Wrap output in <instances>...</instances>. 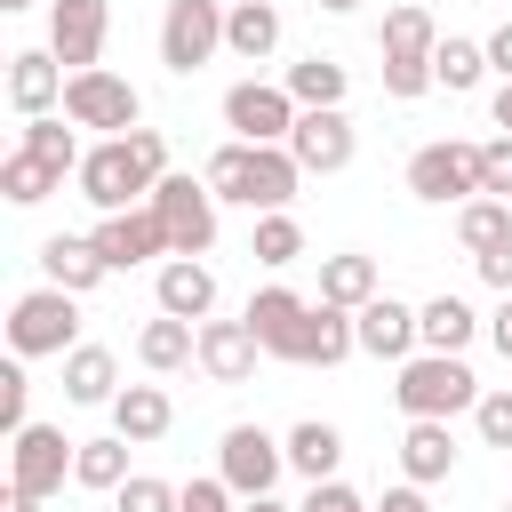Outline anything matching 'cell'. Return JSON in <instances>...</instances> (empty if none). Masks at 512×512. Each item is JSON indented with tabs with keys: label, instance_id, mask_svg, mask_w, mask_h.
I'll use <instances>...</instances> for the list:
<instances>
[{
	"label": "cell",
	"instance_id": "6da1fadb",
	"mask_svg": "<svg viewBox=\"0 0 512 512\" xmlns=\"http://www.w3.org/2000/svg\"><path fill=\"white\" fill-rule=\"evenodd\" d=\"M200 184L216 192V200H240V208H288L296 200V184H304V168H296V152L288 144H216L208 152V168H200Z\"/></svg>",
	"mask_w": 512,
	"mask_h": 512
},
{
	"label": "cell",
	"instance_id": "7a4b0ae2",
	"mask_svg": "<svg viewBox=\"0 0 512 512\" xmlns=\"http://www.w3.org/2000/svg\"><path fill=\"white\" fill-rule=\"evenodd\" d=\"M392 400H400V416L408 424H448L456 408H480V376L464 368V352H416V360H400V384H392Z\"/></svg>",
	"mask_w": 512,
	"mask_h": 512
},
{
	"label": "cell",
	"instance_id": "3957f363",
	"mask_svg": "<svg viewBox=\"0 0 512 512\" xmlns=\"http://www.w3.org/2000/svg\"><path fill=\"white\" fill-rule=\"evenodd\" d=\"M8 344H16V360L80 352V296L72 288H24L8 312Z\"/></svg>",
	"mask_w": 512,
	"mask_h": 512
},
{
	"label": "cell",
	"instance_id": "277c9868",
	"mask_svg": "<svg viewBox=\"0 0 512 512\" xmlns=\"http://www.w3.org/2000/svg\"><path fill=\"white\" fill-rule=\"evenodd\" d=\"M408 192L416 200H432V208H464V200H480V144H464V136H440V144H416L408 152Z\"/></svg>",
	"mask_w": 512,
	"mask_h": 512
},
{
	"label": "cell",
	"instance_id": "5b68a950",
	"mask_svg": "<svg viewBox=\"0 0 512 512\" xmlns=\"http://www.w3.org/2000/svg\"><path fill=\"white\" fill-rule=\"evenodd\" d=\"M144 208L160 216L168 256H208V248H216V192H208V184H192V176H160Z\"/></svg>",
	"mask_w": 512,
	"mask_h": 512
},
{
	"label": "cell",
	"instance_id": "8992f818",
	"mask_svg": "<svg viewBox=\"0 0 512 512\" xmlns=\"http://www.w3.org/2000/svg\"><path fill=\"white\" fill-rule=\"evenodd\" d=\"M64 120L72 128H104V136H136V120H144V96L120 80V72H72L64 80Z\"/></svg>",
	"mask_w": 512,
	"mask_h": 512
},
{
	"label": "cell",
	"instance_id": "52a82bcc",
	"mask_svg": "<svg viewBox=\"0 0 512 512\" xmlns=\"http://www.w3.org/2000/svg\"><path fill=\"white\" fill-rule=\"evenodd\" d=\"M312 312H320V304H304L296 288H256L240 320H248V336H256L272 360H296V368H312Z\"/></svg>",
	"mask_w": 512,
	"mask_h": 512
},
{
	"label": "cell",
	"instance_id": "ba28073f",
	"mask_svg": "<svg viewBox=\"0 0 512 512\" xmlns=\"http://www.w3.org/2000/svg\"><path fill=\"white\" fill-rule=\"evenodd\" d=\"M152 184H160V176L136 160V144H128V136H104V144L80 160V200H96L104 216H120L128 200H152Z\"/></svg>",
	"mask_w": 512,
	"mask_h": 512
},
{
	"label": "cell",
	"instance_id": "9c48e42d",
	"mask_svg": "<svg viewBox=\"0 0 512 512\" xmlns=\"http://www.w3.org/2000/svg\"><path fill=\"white\" fill-rule=\"evenodd\" d=\"M224 16H232L224 0H168V16H160V64L192 80L224 48Z\"/></svg>",
	"mask_w": 512,
	"mask_h": 512
},
{
	"label": "cell",
	"instance_id": "30bf717a",
	"mask_svg": "<svg viewBox=\"0 0 512 512\" xmlns=\"http://www.w3.org/2000/svg\"><path fill=\"white\" fill-rule=\"evenodd\" d=\"M280 464H288V440H272L264 424H232L224 448H216V480H224L240 504H248V496H272Z\"/></svg>",
	"mask_w": 512,
	"mask_h": 512
},
{
	"label": "cell",
	"instance_id": "8fae6325",
	"mask_svg": "<svg viewBox=\"0 0 512 512\" xmlns=\"http://www.w3.org/2000/svg\"><path fill=\"white\" fill-rule=\"evenodd\" d=\"M296 96L288 88H272V80H240V88H224V128L240 136V144H288V128H296Z\"/></svg>",
	"mask_w": 512,
	"mask_h": 512
},
{
	"label": "cell",
	"instance_id": "7c38bea8",
	"mask_svg": "<svg viewBox=\"0 0 512 512\" xmlns=\"http://www.w3.org/2000/svg\"><path fill=\"white\" fill-rule=\"evenodd\" d=\"M72 456H80V440H64L56 424H24V432L8 440V488L56 496V488H64V472H72Z\"/></svg>",
	"mask_w": 512,
	"mask_h": 512
},
{
	"label": "cell",
	"instance_id": "4fadbf2b",
	"mask_svg": "<svg viewBox=\"0 0 512 512\" xmlns=\"http://www.w3.org/2000/svg\"><path fill=\"white\" fill-rule=\"evenodd\" d=\"M104 32H112V8L104 0H48V56L64 72H96Z\"/></svg>",
	"mask_w": 512,
	"mask_h": 512
},
{
	"label": "cell",
	"instance_id": "5bb4252c",
	"mask_svg": "<svg viewBox=\"0 0 512 512\" xmlns=\"http://www.w3.org/2000/svg\"><path fill=\"white\" fill-rule=\"evenodd\" d=\"M288 152H296L304 176H336V168H352V120L344 112H296Z\"/></svg>",
	"mask_w": 512,
	"mask_h": 512
},
{
	"label": "cell",
	"instance_id": "9a60e30c",
	"mask_svg": "<svg viewBox=\"0 0 512 512\" xmlns=\"http://www.w3.org/2000/svg\"><path fill=\"white\" fill-rule=\"evenodd\" d=\"M64 80H72V72H64L48 48H16V56H8V104H16L24 120H48V112L64 104Z\"/></svg>",
	"mask_w": 512,
	"mask_h": 512
},
{
	"label": "cell",
	"instance_id": "2e32d148",
	"mask_svg": "<svg viewBox=\"0 0 512 512\" xmlns=\"http://www.w3.org/2000/svg\"><path fill=\"white\" fill-rule=\"evenodd\" d=\"M40 272H48V288H72V296H88L112 264H104V248H96V232H48L40 240Z\"/></svg>",
	"mask_w": 512,
	"mask_h": 512
},
{
	"label": "cell",
	"instance_id": "e0dca14e",
	"mask_svg": "<svg viewBox=\"0 0 512 512\" xmlns=\"http://www.w3.org/2000/svg\"><path fill=\"white\" fill-rule=\"evenodd\" d=\"M96 248H104L112 272H128V264H144V256H168V232H160L152 208H120V216L96 224Z\"/></svg>",
	"mask_w": 512,
	"mask_h": 512
},
{
	"label": "cell",
	"instance_id": "ac0fdd59",
	"mask_svg": "<svg viewBox=\"0 0 512 512\" xmlns=\"http://www.w3.org/2000/svg\"><path fill=\"white\" fill-rule=\"evenodd\" d=\"M352 328H360V352H376V360H416V312L400 304V296H376V304H360L352 312Z\"/></svg>",
	"mask_w": 512,
	"mask_h": 512
},
{
	"label": "cell",
	"instance_id": "d6986e66",
	"mask_svg": "<svg viewBox=\"0 0 512 512\" xmlns=\"http://www.w3.org/2000/svg\"><path fill=\"white\" fill-rule=\"evenodd\" d=\"M256 336H248V320H200V368H208V384H248L256 376Z\"/></svg>",
	"mask_w": 512,
	"mask_h": 512
},
{
	"label": "cell",
	"instance_id": "ffe728a7",
	"mask_svg": "<svg viewBox=\"0 0 512 512\" xmlns=\"http://www.w3.org/2000/svg\"><path fill=\"white\" fill-rule=\"evenodd\" d=\"M160 312L168 320H208L216 312V272L200 256H168L160 264Z\"/></svg>",
	"mask_w": 512,
	"mask_h": 512
},
{
	"label": "cell",
	"instance_id": "44dd1931",
	"mask_svg": "<svg viewBox=\"0 0 512 512\" xmlns=\"http://www.w3.org/2000/svg\"><path fill=\"white\" fill-rule=\"evenodd\" d=\"M128 384H120V360L104 352V344H80V352H64V400L72 408H112Z\"/></svg>",
	"mask_w": 512,
	"mask_h": 512
},
{
	"label": "cell",
	"instance_id": "7402d4cb",
	"mask_svg": "<svg viewBox=\"0 0 512 512\" xmlns=\"http://www.w3.org/2000/svg\"><path fill=\"white\" fill-rule=\"evenodd\" d=\"M384 296V280H376V256H320V304H336V312H360V304H376Z\"/></svg>",
	"mask_w": 512,
	"mask_h": 512
},
{
	"label": "cell",
	"instance_id": "603a6c76",
	"mask_svg": "<svg viewBox=\"0 0 512 512\" xmlns=\"http://www.w3.org/2000/svg\"><path fill=\"white\" fill-rule=\"evenodd\" d=\"M168 424H176V408H168V392H160V384H128V392L112 400V432H120L128 448H152Z\"/></svg>",
	"mask_w": 512,
	"mask_h": 512
},
{
	"label": "cell",
	"instance_id": "cb8c5ba5",
	"mask_svg": "<svg viewBox=\"0 0 512 512\" xmlns=\"http://www.w3.org/2000/svg\"><path fill=\"white\" fill-rule=\"evenodd\" d=\"M224 48H232L240 64H264V56L280 48V8H272V0H232V16H224Z\"/></svg>",
	"mask_w": 512,
	"mask_h": 512
},
{
	"label": "cell",
	"instance_id": "d4e9b609",
	"mask_svg": "<svg viewBox=\"0 0 512 512\" xmlns=\"http://www.w3.org/2000/svg\"><path fill=\"white\" fill-rule=\"evenodd\" d=\"M400 472L416 480V488H432V480H448L456 472V432L448 424H408V440H400Z\"/></svg>",
	"mask_w": 512,
	"mask_h": 512
},
{
	"label": "cell",
	"instance_id": "484cf974",
	"mask_svg": "<svg viewBox=\"0 0 512 512\" xmlns=\"http://www.w3.org/2000/svg\"><path fill=\"white\" fill-rule=\"evenodd\" d=\"M280 88H288L304 112H344V88H352V80H344V64H336V56H296Z\"/></svg>",
	"mask_w": 512,
	"mask_h": 512
},
{
	"label": "cell",
	"instance_id": "4316f807",
	"mask_svg": "<svg viewBox=\"0 0 512 512\" xmlns=\"http://www.w3.org/2000/svg\"><path fill=\"white\" fill-rule=\"evenodd\" d=\"M0 192H8V200H16V208H40V200H48V192H64V168H56V160H40V152H24V144H16V152H8V160H0Z\"/></svg>",
	"mask_w": 512,
	"mask_h": 512
},
{
	"label": "cell",
	"instance_id": "83f0119b",
	"mask_svg": "<svg viewBox=\"0 0 512 512\" xmlns=\"http://www.w3.org/2000/svg\"><path fill=\"white\" fill-rule=\"evenodd\" d=\"M136 360H144L152 376H168V368L200 360V328H192V320H168V312H160V320H152V328L136 336Z\"/></svg>",
	"mask_w": 512,
	"mask_h": 512
},
{
	"label": "cell",
	"instance_id": "f1b7e54d",
	"mask_svg": "<svg viewBox=\"0 0 512 512\" xmlns=\"http://www.w3.org/2000/svg\"><path fill=\"white\" fill-rule=\"evenodd\" d=\"M472 328H480V320H472V304H464V296H432V304L416 312L424 352H464V344H472Z\"/></svg>",
	"mask_w": 512,
	"mask_h": 512
},
{
	"label": "cell",
	"instance_id": "f546056e",
	"mask_svg": "<svg viewBox=\"0 0 512 512\" xmlns=\"http://www.w3.org/2000/svg\"><path fill=\"white\" fill-rule=\"evenodd\" d=\"M456 240H464V256L504 248V240H512V208H504V200H488V192H480V200H464V208H456Z\"/></svg>",
	"mask_w": 512,
	"mask_h": 512
},
{
	"label": "cell",
	"instance_id": "4dcf8cb0",
	"mask_svg": "<svg viewBox=\"0 0 512 512\" xmlns=\"http://www.w3.org/2000/svg\"><path fill=\"white\" fill-rule=\"evenodd\" d=\"M288 464H296L304 480H336V464H344V432H336V424H296V432H288Z\"/></svg>",
	"mask_w": 512,
	"mask_h": 512
},
{
	"label": "cell",
	"instance_id": "1f68e13d",
	"mask_svg": "<svg viewBox=\"0 0 512 512\" xmlns=\"http://www.w3.org/2000/svg\"><path fill=\"white\" fill-rule=\"evenodd\" d=\"M432 80H440L448 96L480 88V80H488V40H440V48H432Z\"/></svg>",
	"mask_w": 512,
	"mask_h": 512
},
{
	"label": "cell",
	"instance_id": "d6a6232c",
	"mask_svg": "<svg viewBox=\"0 0 512 512\" xmlns=\"http://www.w3.org/2000/svg\"><path fill=\"white\" fill-rule=\"evenodd\" d=\"M72 480H80V488H128V480H136V472H128V440H120V432H112V440H80Z\"/></svg>",
	"mask_w": 512,
	"mask_h": 512
},
{
	"label": "cell",
	"instance_id": "836d02e7",
	"mask_svg": "<svg viewBox=\"0 0 512 512\" xmlns=\"http://www.w3.org/2000/svg\"><path fill=\"white\" fill-rule=\"evenodd\" d=\"M432 48H440L432 8H424V0H400V8L384 16V56H432Z\"/></svg>",
	"mask_w": 512,
	"mask_h": 512
},
{
	"label": "cell",
	"instance_id": "e575fe53",
	"mask_svg": "<svg viewBox=\"0 0 512 512\" xmlns=\"http://www.w3.org/2000/svg\"><path fill=\"white\" fill-rule=\"evenodd\" d=\"M248 256H256V264H272V272H280V264H296V256H304V224H296L288 208L256 216V240H248Z\"/></svg>",
	"mask_w": 512,
	"mask_h": 512
},
{
	"label": "cell",
	"instance_id": "d590c367",
	"mask_svg": "<svg viewBox=\"0 0 512 512\" xmlns=\"http://www.w3.org/2000/svg\"><path fill=\"white\" fill-rule=\"evenodd\" d=\"M24 152H40V160H56V168H72V176H80V160H88L64 120H24Z\"/></svg>",
	"mask_w": 512,
	"mask_h": 512
},
{
	"label": "cell",
	"instance_id": "8d00e7d4",
	"mask_svg": "<svg viewBox=\"0 0 512 512\" xmlns=\"http://www.w3.org/2000/svg\"><path fill=\"white\" fill-rule=\"evenodd\" d=\"M120 496V512H184V488H168V480H152V472H136L128 488H112Z\"/></svg>",
	"mask_w": 512,
	"mask_h": 512
},
{
	"label": "cell",
	"instance_id": "74e56055",
	"mask_svg": "<svg viewBox=\"0 0 512 512\" xmlns=\"http://www.w3.org/2000/svg\"><path fill=\"white\" fill-rule=\"evenodd\" d=\"M424 88H440V80H432V56H384V96L408 104V96H424Z\"/></svg>",
	"mask_w": 512,
	"mask_h": 512
},
{
	"label": "cell",
	"instance_id": "f35d334b",
	"mask_svg": "<svg viewBox=\"0 0 512 512\" xmlns=\"http://www.w3.org/2000/svg\"><path fill=\"white\" fill-rule=\"evenodd\" d=\"M480 192L488 200H512V136H488L480 144Z\"/></svg>",
	"mask_w": 512,
	"mask_h": 512
},
{
	"label": "cell",
	"instance_id": "ab89813d",
	"mask_svg": "<svg viewBox=\"0 0 512 512\" xmlns=\"http://www.w3.org/2000/svg\"><path fill=\"white\" fill-rule=\"evenodd\" d=\"M24 400H32V384H24V368L8 360V368H0V432H8V440L32 424V416H24Z\"/></svg>",
	"mask_w": 512,
	"mask_h": 512
},
{
	"label": "cell",
	"instance_id": "60d3db41",
	"mask_svg": "<svg viewBox=\"0 0 512 512\" xmlns=\"http://www.w3.org/2000/svg\"><path fill=\"white\" fill-rule=\"evenodd\" d=\"M472 416H480V440L488 448H512V392H480Z\"/></svg>",
	"mask_w": 512,
	"mask_h": 512
},
{
	"label": "cell",
	"instance_id": "b9f144b4",
	"mask_svg": "<svg viewBox=\"0 0 512 512\" xmlns=\"http://www.w3.org/2000/svg\"><path fill=\"white\" fill-rule=\"evenodd\" d=\"M296 512H376V504H360L344 480H312V496H304Z\"/></svg>",
	"mask_w": 512,
	"mask_h": 512
},
{
	"label": "cell",
	"instance_id": "7bdbcfd3",
	"mask_svg": "<svg viewBox=\"0 0 512 512\" xmlns=\"http://www.w3.org/2000/svg\"><path fill=\"white\" fill-rule=\"evenodd\" d=\"M472 272H480L496 296H512V240H504V248H488V256H472Z\"/></svg>",
	"mask_w": 512,
	"mask_h": 512
},
{
	"label": "cell",
	"instance_id": "ee69618b",
	"mask_svg": "<svg viewBox=\"0 0 512 512\" xmlns=\"http://www.w3.org/2000/svg\"><path fill=\"white\" fill-rule=\"evenodd\" d=\"M184 512H232V488L224 480H184Z\"/></svg>",
	"mask_w": 512,
	"mask_h": 512
},
{
	"label": "cell",
	"instance_id": "f6af8a7d",
	"mask_svg": "<svg viewBox=\"0 0 512 512\" xmlns=\"http://www.w3.org/2000/svg\"><path fill=\"white\" fill-rule=\"evenodd\" d=\"M376 512H432V496L416 488V480H400V488H384V504Z\"/></svg>",
	"mask_w": 512,
	"mask_h": 512
},
{
	"label": "cell",
	"instance_id": "bcb514c9",
	"mask_svg": "<svg viewBox=\"0 0 512 512\" xmlns=\"http://www.w3.org/2000/svg\"><path fill=\"white\" fill-rule=\"evenodd\" d=\"M488 72H504V80H512V24H496V32H488Z\"/></svg>",
	"mask_w": 512,
	"mask_h": 512
},
{
	"label": "cell",
	"instance_id": "7dc6e473",
	"mask_svg": "<svg viewBox=\"0 0 512 512\" xmlns=\"http://www.w3.org/2000/svg\"><path fill=\"white\" fill-rule=\"evenodd\" d=\"M488 336H496V352H504V360H512V296H504V304H496V312H488Z\"/></svg>",
	"mask_w": 512,
	"mask_h": 512
},
{
	"label": "cell",
	"instance_id": "c3c4849f",
	"mask_svg": "<svg viewBox=\"0 0 512 512\" xmlns=\"http://www.w3.org/2000/svg\"><path fill=\"white\" fill-rule=\"evenodd\" d=\"M0 512H40V496H32V488H8V496H0Z\"/></svg>",
	"mask_w": 512,
	"mask_h": 512
},
{
	"label": "cell",
	"instance_id": "681fc988",
	"mask_svg": "<svg viewBox=\"0 0 512 512\" xmlns=\"http://www.w3.org/2000/svg\"><path fill=\"white\" fill-rule=\"evenodd\" d=\"M496 128H504V136H512V80H504V88H496Z\"/></svg>",
	"mask_w": 512,
	"mask_h": 512
},
{
	"label": "cell",
	"instance_id": "f907efd6",
	"mask_svg": "<svg viewBox=\"0 0 512 512\" xmlns=\"http://www.w3.org/2000/svg\"><path fill=\"white\" fill-rule=\"evenodd\" d=\"M240 512H296V504H280V496H248Z\"/></svg>",
	"mask_w": 512,
	"mask_h": 512
},
{
	"label": "cell",
	"instance_id": "816d5d0a",
	"mask_svg": "<svg viewBox=\"0 0 512 512\" xmlns=\"http://www.w3.org/2000/svg\"><path fill=\"white\" fill-rule=\"evenodd\" d=\"M312 8H328V16H352V8H360V0H312Z\"/></svg>",
	"mask_w": 512,
	"mask_h": 512
},
{
	"label": "cell",
	"instance_id": "f5cc1de1",
	"mask_svg": "<svg viewBox=\"0 0 512 512\" xmlns=\"http://www.w3.org/2000/svg\"><path fill=\"white\" fill-rule=\"evenodd\" d=\"M0 8H32V0H0Z\"/></svg>",
	"mask_w": 512,
	"mask_h": 512
},
{
	"label": "cell",
	"instance_id": "db71d44e",
	"mask_svg": "<svg viewBox=\"0 0 512 512\" xmlns=\"http://www.w3.org/2000/svg\"><path fill=\"white\" fill-rule=\"evenodd\" d=\"M496 512H512V504H496Z\"/></svg>",
	"mask_w": 512,
	"mask_h": 512
}]
</instances>
